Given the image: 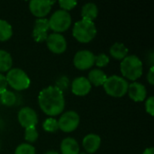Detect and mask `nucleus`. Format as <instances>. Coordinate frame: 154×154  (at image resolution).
Wrapping results in <instances>:
<instances>
[{"label": "nucleus", "instance_id": "obj_7", "mask_svg": "<svg viewBox=\"0 0 154 154\" xmlns=\"http://www.w3.org/2000/svg\"><path fill=\"white\" fill-rule=\"evenodd\" d=\"M79 116L75 111H68L64 113L58 121L59 129L64 133H71L75 131L79 125Z\"/></svg>", "mask_w": 154, "mask_h": 154}, {"label": "nucleus", "instance_id": "obj_4", "mask_svg": "<svg viewBox=\"0 0 154 154\" xmlns=\"http://www.w3.org/2000/svg\"><path fill=\"white\" fill-rule=\"evenodd\" d=\"M103 86L106 93L108 96L114 97H121L127 93L129 84L125 79L114 75L107 78Z\"/></svg>", "mask_w": 154, "mask_h": 154}, {"label": "nucleus", "instance_id": "obj_28", "mask_svg": "<svg viewBox=\"0 0 154 154\" xmlns=\"http://www.w3.org/2000/svg\"><path fill=\"white\" fill-rule=\"evenodd\" d=\"M145 108H146V112L153 116H154V97H150L146 102H145Z\"/></svg>", "mask_w": 154, "mask_h": 154}, {"label": "nucleus", "instance_id": "obj_12", "mask_svg": "<svg viewBox=\"0 0 154 154\" xmlns=\"http://www.w3.org/2000/svg\"><path fill=\"white\" fill-rule=\"evenodd\" d=\"M49 30V20L47 18H38L35 21L32 31V37L34 41L37 42H42L46 41Z\"/></svg>", "mask_w": 154, "mask_h": 154}, {"label": "nucleus", "instance_id": "obj_13", "mask_svg": "<svg viewBox=\"0 0 154 154\" xmlns=\"http://www.w3.org/2000/svg\"><path fill=\"white\" fill-rule=\"evenodd\" d=\"M72 93L76 96L83 97L88 95L91 90V84L85 77H79L72 81L71 84Z\"/></svg>", "mask_w": 154, "mask_h": 154}, {"label": "nucleus", "instance_id": "obj_31", "mask_svg": "<svg viewBox=\"0 0 154 154\" xmlns=\"http://www.w3.org/2000/svg\"><path fill=\"white\" fill-rule=\"evenodd\" d=\"M143 154H154V149L152 147H151V148H147Z\"/></svg>", "mask_w": 154, "mask_h": 154}, {"label": "nucleus", "instance_id": "obj_26", "mask_svg": "<svg viewBox=\"0 0 154 154\" xmlns=\"http://www.w3.org/2000/svg\"><path fill=\"white\" fill-rule=\"evenodd\" d=\"M109 57L104 53H101L97 56L95 57V64L97 66V67H106L108 63H109Z\"/></svg>", "mask_w": 154, "mask_h": 154}, {"label": "nucleus", "instance_id": "obj_32", "mask_svg": "<svg viewBox=\"0 0 154 154\" xmlns=\"http://www.w3.org/2000/svg\"><path fill=\"white\" fill-rule=\"evenodd\" d=\"M45 154H59L57 152H55V151H50V152H48L47 153Z\"/></svg>", "mask_w": 154, "mask_h": 154}, {"label": "nucleus", "instance_id": "obj_1", "mask_svg": "<svg viewBox=\"0 0 154 154\" xmlns=\"http://www.w3.org/2000/svg\"><path fill=\"white\" fill-rule=\"evenodd\" d=\"M38 103L40 108L47 116H58L62 113L65 107L63 92L52 86L43 88L39 94Z\"/></svg>", "mask_w": 154, "mask_h": 154}, {"label": "nucleus", "instance_id": "obj_15", "mask_svg": "<svg viewBox=\"0 0 154 154\" xmlns=\"http://www.w3.org/2000/svg\"><path fill=\"white\" fill-rule=\"evenodd\" d=\"M100 144H101L100 137L97 134H89L86 135L82 141V145L86 150V152H88V153L96 152L99 149Z\"/></svg>", "mask_w": 154, "mask_h": 154}, {"label": "nucleus", "instance_id": "obj_5", "mask_svg": "<svg viewBox=\"0 0 154 154\" xmlns=\"http://www.w3.org/2000/svg\"><path fill=\"white\" fill-rule=\"evenodd\" d=\"M5 79L7 85L17 91H22L27 89L30 87L31 80L27 74L21 69H11L8 70Z\"/></svg>", "mask_w": 154, "mask_h": 154}, {"label": "nucleus", "instance_id": "obj_30", "mask_svg": "<svg viewBox=\"0 0 154 154\" xmlns=\"http://www.w3.org/2000/svg\"><path fill=\"white\" fill-rule=\"evenodd\" d=\"M147 79H148V82L151 84V85H153L154 84V68L153 66L151 67L149 72H148V75H147Z\"/></svg>", "mask_w": 154, "mask_h": 154}, {"label": "nucleus", "instance_id": "obj_20", "mask_svg": "<svg viewBox=\"0 0 154 154\" xmlns=\"http://www.w3.org/2000/svg\"><path fill=\"white\" fill-rule=\"evenodd\" d=\"M13 60L9 52L0 50V72H5L11 69Z\"/></svg>", "mask_w": 154, "mask_h": 154}, {"label": "nucleus", "instance_id": "obj_33", "mask_svg": "<svg viewBox=\"0 0 154 154\" xmlns=\"http://www.w3.org/2000/svg\"><path fill=\"white\" fill-rule=\"evenodd\" d=\"M79 154H86V153H79Z\"/></svg>", "mask_w": 154, "mask_h": 154}, {"label": "nucleus", "instance_id": "obj_9", "mask_svg": "<svg viewBox=\"0 0 154 154\" xmlns=\"http://www.w3.org/2000/svg\"><path fill=\"white\" fill-rule=\"evenodd\" d=\"M46 43L49 50L55 54H61L67 50V41L60 33L53 32L48 35Z\"/></svg>", "mask_w": 154, "mask_h": 154}, {"label": "nucleus", "instance_id": "obj_23", "mask_svg": "<svg viewBox=\"0 0 154 154\" xmlns=\"http://www.w3.org/2000/svg\"><path fill=\"white\" fill-rule=\"evenodd\" d=\"M42 127H43L44 131H46L48 133H55L57 130H59L58 121L52 117L48 118L43 122Z\"/></svg>", "mask_w": 154, "mask_h": 154}, {"label": "nucleus", "instance_id": "obj_34", "mask_svg": "<svg viewBox=\"0 0 154 154\" xmlns=\"http://www.w3.org/2000/svg\"><path fill=\"white\" fill-rule=\"evenodd\" d=\"M0 148H1V144H0Z\"/></svg>", "mask_w": 154, "mask_h": 154}, {"label": "nucleus", "instance_id": "obj_29", "mask_svg": "<svg viewBox=\"0 0 154 154\" xmlns=\"http://www.w3.org/2000/svg\"><path fill=\"white\" fill-rule=\"evenodd\" d=\"M6 88H7V82L5 79V76L0 73V94L3 93L5 90H6Z\"/></svg>", "mask_w": 154, "mask_h": 154}, {"label": "nucleus", "instance_id": "obj_17", "mask_svg": "<svg viewBox=\"0 0 154 154\" xmlns=\"http://www.w3.org/2000/svg\"><path fill=\"white\" fill-rule=\"evenodd\" d=\"M98 14V8L94 3H87L82 6L81 16L83 20L93 22Z\"/></svg>", "mask_w": 154, "mask_h": 154}, {"label": "nucleus", "instance_id": "obj_14", "mask_svg": "<svg viewBox=\"0 0 154 154\" xmlns=\"http://www.w3.org/2000/svg\"><path fill=\"white\" fill-rule=\"evenodd\" d=\"M127 92L129 94L130 98L133 99L134 102H142L145 100L147 96L145 87L138 82H134L131 85H129Z\"/></svg>", "mask_w": 154, "mask_h": 154}, {"label": "nucleus", "instance_id": "obj_18", "mask_svg": "<svg viewBox=\"0 0 154 154\" xmlns=\"http://www.w3.org/2000/svg\"><path fill=\"white\" fill-rule=\"evenodd\" d=\"M110 55L118 60H123L128 54V49L123 43L116 42L110 48Z\"/></svg>", "mask_w": 154, "mask_h": 154}, {"label": "nucleus", "instance_id": "obj_10", "mask_svg": "<svg viewBox=\"0 0 154 154\" xmlns=\"http://www.w3.org/2000/svg\"><path fill=\"white\" fill-rule=\"evenodd\" d=\"M17 119L19 124L25 129L29 127H34L38 123V116L36 112L28 106L23 107L19 110Z\"/></svg>", "mask_w": 154, "mask_h": 154}, {"label": "nucleus", "instance_id": "obj_11", "mask_svg": "<svg viewBox=\"0 0 154 154\" xmlns=\"http://www.w3.org/2000/svg\"><path fill=\"white\" fill-rule=\"evenodd\" d=\"M55 1L32 0L29 2V9L31 13L37 18H44L51 9V5Z\"/></svg>", "mask_w": 154, "mask_h": 154}, {"label": "nucleus", "instance_id": "obj_8", "mask_svg": "<svg viewBox=\"0 0 154 154\" xmlns=\"http://www.w3.org/2000/svg\"><path fill=\"white\" fill-rule=\"evenodd\" d=\"M95 57L96 56L89 51H79L74 56V66L80 70L88 69L95 64Z\"/></svg>", "mask_w": 154, "mask_h": 154}, {"label": "nucleus", "instance_id": "obj_22", "mask_svg": "<svg viewBox=\"0 0 154 154\" xmlns=\"http://www.w3.org/2000/svg\"><path fill=\"white\" fill-rule=\"evenodd\" d=\"M0 100L3 105L6 106H12L16 102V96L14 92L6 89L0 94Z\"/></svg>", "mask_w": 154, "mask_h": 154}, {"label": "nucleus", "instance_id": "obj_21", "mask_svg": "<svg viewBox=\"0 0 154 154\" xmlns=\"http://www.w3.org/2000/svg\"><path fill=\"white\" fill-rule=\"evenodd\" d=\"M13 35V29L11 24L5 20L0 19V42L9 40Z\"/></svg>", "mask_w": 154, "mask_h": 154}, {"label": "nucleus", "instance_id": "obj_25", "mask_svg": "<svg viewBox=\"0 0 154 154\" xmlns=\"http://www.w3.org/2000/svg\"><path fill=\"white\" fill-rule=\"evenodd\" d=\"M14 154H35V148L29 143H22L15 149Z\"/></svg>", "mask_w": 154, "mask_h": 154}, {"label": "nucleus", "instance_id": "obj_27", "mask_svg": "<svg viewBox=\"0 0 154 154\" xmlns=\"http://www.w3.org/2000/svg\"><path fill=\"white\" fill-rule=\"evenodd\" d=\"M77 4L78 3L76 1H72V0H60L59 1L60 6L62 8V10L67 11V12L73 9L77 5Z\"/></svg>", "mask_w": 154, "mask_h": 154}, {"label": "nucleus", "instance_id": "obj_2", "mask_svg": "<svg viewBox=\"0 0 154 154\" xmlns=\"http://www.w3.org/2000/svg\"><path fill=\"white\" fill-rule=\"evenodd\" d=\"M120 69L124 79L134 81L143 74V62L135 55L126 56L121 62Z\"/></svg>", "mask_w": 154, "mask_h": 154}, {"label": "nucleus", "instance_id": "obj_16", "mask_svg": "<svg viewBox=\"0 0 154 154\" xmlns=\"http://www.w3.org/2000/svg\"><path fill=\"white\" fill-rule=\"evenodd\" d=\"M60 152L61 154H79V145L75 139L68 137L62 140L60 143Z\"/></svg>", "mask_w": 154, "mask_h": 154}, {"label": "nucleus", "instance_id": "obj_19", "mask_svg": "<svg viewBox=\"0 0 154 154\" xmlns=\"http://www.w3.org/2000/svg\"><path fill=\"white\" fill-rule=\"evenodd\" d=\"M107 77L106 75L100 69H93L88 73V81L90 84H93L96 87L103 86L106 82Z\"/></svg>", "mask_w": 154, "mask_h": 154}, {"label": "nucleus", "instance_id": "obj_24", "mask_svg": "<svg viewBox=\"0 0 154 154\" xmlns=\"http://www.w3.org/2000/svg\"><path fill=\"white\" fill-rule=\"evenodd\" d=\"M39 137V134L34 127H29V128H26L25 129V132H24V139L26 142L30 143H34L35 141H37Z\"/></svg>", "mask_w": 154, "mask_h": 154}, {"label": "nucleus", "instance_id": "obj_3", "mask_svg": "<svg viewBox=\"0 0 154 154\" xmlns=\"http://www.w3.org/2000/svg\"><path fill=\"white\" fill-rule=\"evenodd\" d=\"M72 34L78 42L88 43L95 38L97 34V28L94 22L82 19L75 23L72 29Z\"/></svg>", "mask_w": 154, "mask_h": 154}, {"label": "nucleus", "instance_id": "obj_6", "mask_svg": "<svg viewBox=\"0 0 154 154\" xmlns=\"http://www.w3.org/2000/svg\"><path fill=\"white\" fill-rule=\"evenodd\" d=\"M49 26L50 29L54 31L56 33H60L67 31L71 24V16L69 12L62 9L57 10L50 17Z\"/></svg>", "mask_w": 154, "mask_h": 154}]
</instances>
